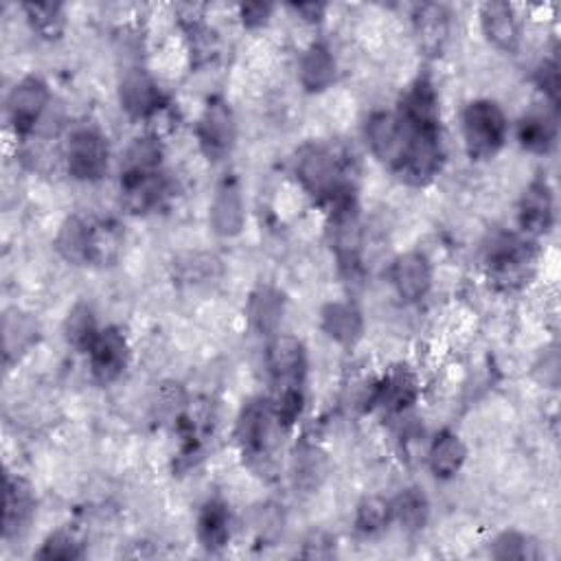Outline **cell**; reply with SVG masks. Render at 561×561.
Here are the masks:
<instances>
[{
    "instance_id": "6da1fadb",
    "label": "cell",
    "mask_w": 561,
    "mask_h": 561,
    "mask_svg": "<svg viewBox=\"0 0 561 561\" xmlns=\"http://www.w3.org/2000/svg\"><path fill=\"white\" fill-rule=\"evenodd\" d=\"M535 261H537L535 244L513 233L496 235L485 253L489 281L502 292H513L524 288L535 272Z\"/></svg>"
},
{
    "instance_id": "7a4b0ae2",
    "label": "cell",
    "mask_w": 561,
    "mask_h": 561,
    "mask_svg": "<svg viewBox=\"0 0 561 561\" xmlns=\"http://www.w3.org/2000/svg\"><path fill=\"white\" fill-rule=\"evenodd\" d=\"M296 175L305 190L318 198V200H329V203H340L349 196V186L342 180V167L338 156L325 147L309 143L301 147L296 154Z\"/></svg>"
},
{
    "instance_id": "3957f363",
    "label": "cell",
    "mask_w": 561,
    "mask_h": 561,
    "mask_svg": "<svg viewBox=\"0 0 561 561\" xmlns=\"http://www.w3.org/2000/svg\"><path fill=\"white\" fill-rule=\"evenodd\" d=\"M507 117L496 101L476 99L463 112V136L472 160L496 156L507 141Z\"/></svg>"
},
{
    "instance_id": "277c9868",
    "label": "cell",
    "mask_w": 561,
    "mask_h": 561,
    "mask_svg": "<svg viewBox=\"0 0 561 561\" xmlns=\"http://www.w3.org/2000/svg\"><path fill=\"white\" fill-rule=\"evenodd\" d=\"M398 119L406 136H439L441 134V110L439 97L428 77H419L411 84L402 97Z\"/></svg>"
},
{
    "instance_id": "5b68a950",
    "label": "cell",
    "mask_w": 561,
    "mask_h": 561,
    "mask_svg": "<svg viewBox=\"0 0 561 561\" xmlns=\"http://www.w3.org/2000/svg\"><path fill=\"white\" fill-rule=\"evenodd\" d=\"M110 162L108 138L90 125L77 127L66 147L69 173L82 182H97L106 175Z\"/></svg>"
},
{
    "instance_id": "8992f818",
    "label": "cell",
    "mask_w": 561,
    "mask_h": 561,
    "mask_svg": "<svg viewBox=\"0 0 561 561\" xmlns=\"http://www.w3.org/2000/svg\"><path fill=\"white\" fill-rule=\"evenodd\" d=\"M275 422L277 417L272 411V402L251 400L242 408L235 426V437L244 456H248L251 461H266L270 456Z\"/></svg>"
},
{
    "instance_id": "52a82bcc",
    "label": "cell",
    "mask_w": 561,
    "mask_h": 561,
    "mask_svg": "<svg viewBox=\"0 0 561 561\" xmlns=\"http://www.w3.org/2000/svg\"><path fill=\"white\" fill-rule=\"evenodd\" d=\"M51 93L40 77H25L19 82L8 97V119L16 134L27 136L40 123Z\"/></svg>"
},
{
    "instance_id": "ba28073f",
    "label": "cell",
    "mask_w": 561,
    "mask_h": 561,
    "mask_svg": "<svg viewBox=\"0 0 561 561\" xmlns=\"http://www.w3.org/2000/svg\"><path fill=\"white\" fill-rule=\"evenodd\" d=\"M235 117L224 99H211L198 121V143L209 160H222L235 145Z\"/></svg>"
},
{
    "instance_id": "9c48e42d",
    "label": "cell",
    "mask_w": 561,
    "mask_h": 561,
    "mask_svg": "<svg viewBox=\"0 0 561 561\" xmlns=\"http://www.w3.org/2000/svg\"><path fill=\"white\" fill-rule=\"evenodd\" d=\"M329 242L340 261L349 272L359 268L362 255V224L353 198H344L333 205V216L329 224Z\"/></svg>"
},
{
    "instance_id": "30bf717a",
    "label": "cell",
    "mask_w": 561,
    "mask_h": 561,
    "mask_svg": "<svg viewBox=\"0 0 561 561\" xmlns=\"http://www.w3.org/2000/svg\"><path fill=\"white\" fill-rule=\"evenodd\" d=\"M268 368L277 389H303L307 353L298 338L275 336L268 346Z\"/></svg>"
},
{
    "instance_id": "8fae6325",
    "label": "cell",
    "mask_w": 561,
    "mask_h": 561,
    "mask_svg": "<svg viewBox=\"0 0 561 561\" xmlns=\"http://www.w3.org/2000/svg\"><path fill=\"white\" fill-rule=\"evenodd\" d=\"M88 357H90L93 378L97 382L101 385L114 382L117 378H121V373L125 370L130 359V346L125 336L117 327L99 329L93 344L88 346Z\"/></svg>"
},
{
    "instance_id": "7c38bea8",
    "label": "cell",
    "mask_w": 561,
    "mask_h": 561,
    "mask_svg": "<svg viewBox=\"0 0 561 561\" xmlns=\"http://www.w3.org/2000/svg\"><path fill=\"white\" fill-rule=\"evenodd\" d=\"M366 138L373 154L378 156L380 162L389 164L395 171L400 169L406 151V134L402 130L398 114H391V112L370 114V119L366 121Z\"/></svg>"
},
{
    "instance_id": "4fadbf2b",
    "label": "cell",
    "mask_w": 561,
    "mask_h": 561,
    "mask_svg": "<svg viewBox=\"0 0 561 561\" xmlns=\"http://www.w3.org/2000/svg\"><path fill=\"white\" fill-rule=\"evenodd\" d=\"M552 218H554L552 190L544 178H537L522 194V200L517 207V222L528 237H539L550 231Z\"/></svg>"
},
{
    "instance_id": "5bb4252c",
    "label": "cell",
    "mask_w": 561,
    "mask_h": 561,
    "mask_svg": "<svg viewBox=\"0 0 561 561\" xmlns=\"http://www.w3.org/2000/svg\"><path fill=\"white\" fill-rule=\"evenodd\" d=\"M211 227L220 237H237L246 224V205L235 178H227L214 196Z\"/></svg>"
},
{
    "instance_id": "9a60e30c",
    "label": "cell",
    "mask_w": 561,
    "mask_h": 561,
    "mask_svg": "<svg viewBox=\"0 0 561 561\" xmlns=\"http://www.w3.org/2000/svg\"><path fill=\"white\" fill-rule=\"evenodd\" d=\"M391 281L402 301L417 303L430 292L432 285L430 261L422 253H406L395 259L391 268Z\"/></svg>"
},
{
    "instance_id": "2e32d148",
    "label": "cell",
    "mask_w": 561,
    "mask_h": 561,
    "mask_svg": "<svg viewBox=\"0 0 561 561\" xmlns=\"http://www.w3.org/2000/svg\"><path fill=\"white\" fill-rule=\"evenodd\" d=\"M119 99L121 108L134 119H147L162 108V95L158 86L141 69H132L123 75L119 84Z\"/></svg>"
},
{
    "instance_id": "e0dca14e",
    "label": "cell",
    "mask_w": 561,
    "mask_h": 561,
    "mask_svg": "<svg viewBox=\"0 0 561 561\" xmlns=\"http://www.w3.org/2000/svg\"><path fill=\"white\" fill-rule=\"evenodd\" d=\"M485 38L500 51L513 53L520 47V21L509 3H485L480 10Z\"/></svg>"
},
{
    "instance_id": "ac0fdd59",
    "label": "cell",
    "mask_w": 561,
    "mask_h": 561,
    "mask_svg": "<svg viewBox=\"0 0 561 561\" xmlns=\"http://www.w3.org/2000/svg\"><path fill=\"white\" fill-rule=\"evenodd\" d=\"M322 331L342 346H353L364 333L362 312L346 301H333L322 307Z\"/></svg>"
},
{
    "instance_id": "d6986e66",
    "label": "cell",
    "mask_w": 561,
    "mask_h": 561,
    "mask_svg": "<svg viewBox=\"0 0 561 561\" xmlns=\"http://www.w3.org/2000/svg\"><path fill=\"white\" fill-rule=\"evenodd\" d=\"M285 312V296L272 285H259L248 301L246 316L251 327L261 336H277Z\"/></svg>"
},
{
    "instance_id": "ffe728a7",
    "label": "cell",
    "mask_w": 561,
    "mask_h": 561,
    "mask_svg": "<svg viewBox=\"0 0 561 561\" xmlns=\"http://www.w3.org/2000/svg\"><path fill=\"white\" fill-rule=\"evenodd\" d=\"M36 511V498L27 480L8 476L5 483V511H3V535L10 539L19 535Z\"/></svg>"
},
{
    "instance_id": "44dd1931",
    "label": "cell",
    "mask_w": 561,
    "mask_h": 561,
    "mask_svg": "<svg viewBox=\"0 0 561 561\" xmlns=\"http://www.w3.org/2000/svg\"><path fill=\"white\" fill-rule=\"evenodd\" d=\"M417 395H419V385L415 373L408 366H398L378 387L376 404H380L389 413H404L417 402Z\"/></svg>"
},
{
    "instance_id": "7402d4cb",
    "label": "cell",
    "mask_w": 561,
    "mask_h": 561,
    "mask_svg": "<svg viewBox=\"0 0 561 561\" xmlns=\"http://www.w3.org/2000/svg\"><path fill=\"white\" fill-rule=\"evenodd\" d=\"M415 34L428 56H441L450 36V14L443 5H419L415 12Z\"/></svg>"
},
{
    "instance_id": "603a6c76",
    "label": "cell",
    "mask_w": 561,
    "mask_h": 561,
    "mask_svg": "<svg viewBox=\"0 0 561 561\" xmlns=\"http://www.w3.org/2000/svg\"><path fill=\"white\" fill-rule=\"evenodd\" d=\"M298 80L307 93H322L336 82V60L329 47L318 42L301 56Z\"/></svg>"
},
{
    "instance_id": "cb8c5ba5",
    "label": "cell",
    "mask_w": 561,
    "mask_h": 561,
    "mask_svg": "<svg viewBox=\"0 0 561 561\" xmlns=\"http://www.w3.org/2000/svg\"><path fill=\"white\" fill-rule=\"evenodd\" d=\"M125 242V233L119 222L114 220H97L90 222V233H88V264L106 268L117 264L121 257Z\"/></svg>"
},
{
    "instance_id": "d4e9b609",
    "label": "cell",
    "mask_w": 561,
    "mask_h": 561,
    "mask_svg": "<svg viewBox=\"0 0 561 561\" xmlns=\"http://www.w3.org/2000/svg\"><path fill=\"white\" fill-rule=\"evenodd\" d=\"M198 539L205 550L220 552L231 539V513L222 500H209L198 517Z\"/></svg>"
},
{
    "instance_id": "484cf974",
    "label": "cell",
    "mask_w": 561,
    "mask_h": 561,
    "mask_svg": "<svg viewBox=\"0 0 561 561\" xmlns=\"http://www.w3.org/2000/svg\"><path fill=\"white\" fill-rule=\"evenodd\" d=\"M520 145L533 154H546L557 138V119L550 110H530L522 117L517 127Z\"/></svg>"
},
{
    "instance_id": "4316f807",
    "label": "cell",
    "mask_w": 561,
    "mask_h": 561,
    "mask_svg": "<svg viewBox=\"0 0 561 561\" xmlns=\"http://www.w3.org/2000/svg\"><path fill=\"white\" fill-rule=\"evenodd\" d=\"M465 459H467V450H465L461 437L450 430H443L441 435H437L430 446V452H428V463L437 478L456 476L461 472Z\"/></svg>"
},
{
    "instance_id": "83f0119b",
    "label": "cell",
    "mask_w": 561,
    "mask_h": 561,
    "mask_svg": "<svg viewBox=\"0 0 561 561\" xmlns=\"http://www.w3.org/2000/svg\"><path fill=\"white\" fill-rule=\"evenodd\" d=\"M88 233L90 222H84L77 216L66 218L56 237V248L60 257L73 266L88 264Z\"/></svg>"
},
{
    "instance_id": "f1b7e54d",
    "label": "cell",
    "mask_w": 561,
    "mask_h": 561,
    "mask_svg": "<svg viewBox=\"0 0 561 561\" xmlns=\"http://www.w3.org/2000/svg\"><path fill=\"white\" fill-rule=\"evenodd\" d=\"M162 162V147L156 136L134 138L121 160V175L158 173Z\"/></svg>"
},
{
    "instance_id": "f546056e",
    "label": "cell",
    "mask_w": 561,
    "mask_h": 561,
    "mask_svg": "<svg viewBox=\"0 0 561 561\" xmlns=\"http://www.w3.org/2000/svg\"><path fill=\"white\" fill-rule=\"evenodd\" d=\"M393 502V517L411 533L422 530L430 517V502L419 487L404 489Z\"/></svg>"
},
{
    "instance_id": "4dcf8cb0",
    "label": "cell",
    "mask_w": 561,
    "mask_h": 561,
    "mask_svg": "<svg viewBox=\"0 0 561 561\" xmlns=\"http://www.w3.org/2000/svg\"><path fill=\"white\" fill-rule=\"evenodd\" d=\"M27 23L42 40H58L66 29L64 8L60 3H25Z\"/></svg>"
},
{
    "instance_id": "1f68e13d",
    "label": "cell",
    "mask_w": 561,
    "mask_h": 561,
    "mask_svg": "<svg viewBox=\"0 0 561 561\" xmlns=\"http://www.w3.org/2000/svg\"><path fill=\"white\" fill-rule=\"evenodd\" d=\"M491 554L500 561H537L544 557L541 546L520 530H504L496 537Z\"/></svg>"
},
{
    "instance_id": "d6a6232c",
    "label": "cell",
    "mask_w": 561,
    "mask_h": 561,
    "mask_svg": "<svg viewBox=\"0 0 561 561\" xmlns=\"http://www.w3.org/2000/svg\"><path fill=\"white\" fill-rule=\"evenodd\" d=\"M393 520V502L382 496H368L357 504L355 528L364 535L385 530Z\"/></svg>"
},
{
    "instance_id": "836d02e7",
    "label": "cell",
    "mask_w": 561,
    "mask_h": 561,
    "mask_svg": "<svg viewBox=\"0 0 561 561\" xmlns=\"http://www.w3.org/2000/svg\"><path fill=\"white\" fill-rule=\"evenodd\" d=\"M64 333H66L69 344H73V346L80 349V351H88V346L93 344L95 336L99 333L93 309H90L88 305H84V303L75 305V307L69 312V316H66Z\"/></svg>"
},
{
    "instance_id": "e575fe53",
    "label": "cell",
    "mask_w": 561,
    "mask_h": 561,
    "mask_svg": "<svg viewBox=\"0 0 561 561\" xmlns=\"http://www.w3.org/2000/svg\"><path fill=\"white\" fill-rule=\"evenodd\" d=\"M36 557L45 561H73L84 557V541L75 530L60 528L45 539Z\"/></svg>"
},
{
    "instance_id": "d590c367",
    "label": "cell",
    "mask_w": 561,
    "mask_h": 561,
    "mask_svg": "<svg viewBox=\"0 0 561 561\" xmlns=\"http://www.w3.org/2000/svg\"><path fill=\"white\" fill-rule=\"evenodd\" d=\"M325 476V459L316 448H303L294 459V478L296 487L307 491L316 489Z\"/></svg>"
},
{
    "instance_id": "8d00e7d4",
    "label": "cell",
    "mask_w": 561,
    "mask_h": 561,
    "mask_svg": "<svg viewBox=\"0 0 561 561\" xmlns=\"http://www.w3.org/2000/svg\"><path fill=\"white\" fill-rule=\"evenodd\" d=\"M3 331H5V355L10 359L14 353L27 349V344L34 340L36 325L16 309V312H8Z\"/></svg>"
},
{
    "instance_id": "74e56055",
    "label": "cell",
    "mask_w": 561,
    "mask_h": 561,
    "mask_svg": "<svg viewBox=\"0 0 561 561\" xmlns=\"http://www.w3.org/2000/svg\"><path fill=\"white\" fill-rule=\"evenodd\" d=\"M305 395L303 389H277L272 411L277 417V424L283 428H290L303 413Z\"/></svg>"
},
{
    "instance_id": "f35d334b",
    "label": "cell",
    "mask_w": 561,
    "mask_h": 561,
    "mask_svg": "<svg viewBox=\"0 0 561 561\" xmlns=\"http://www.w3.org/2000/svg\"><path fill=\"white\" fill-rule=\"evenodd\" d=\"M218 259L207 257V255H192L180 266V277L186 283H200V281H209L216 277L218 270Z\"/></svg>"
},
{
    "instance_id": "ab89813d",
    "label": "cell",
    "mask_w": 561,
    "mask_h": 561,
    "mask_svg": "<svg viewBox=\"0 0 561 561\" xmlns=\"http://www.w3.org/2000/svg\"><path fill=\"white\" fill-rule=\"evenodd\" d=\"M301 554L307 559H331L336 554V537L325 530H314L303 541Z\"/></svg>"
},
{
    "instance_id": "60d3db41",
    "label": "cell",
    "mask_w": 561,
    "mask_h": 561,
    "mask_svg": "<svg viewBox=\"0 0 561 561\" xmlns=\"http://www.w3.org/2000/svg\"><path fill=\"white\" fill-rule=\"evenodd\" d=\"M537 84L548 95L552 103L559 101V66L554 60H548L537 71Z\"/></svg>"
},
{
    "instance_id": "b9f144b4",
    "label": "cell",
    "mask_w": 561,
    "mask_h": 561,
    "mask_svg": "<svg viewBox=\"0 0 561 561\" xmlns=\"http://www.w3.org/2000/svg\"><path fill=\"white\" fill-rule=\"evenodd\" d=\"M242 23L251 29L264 27L272 14V5L266 3H251V5H242Z\"/></svg>"
},
{
    "instance_id": "7bdbcfd3",
    "label": "cell",
    "mask_w": 561,
    "mask_h": 561,
    "mask_svg": "<svg viewBox=\"0 0 561 561\" xmlns=\"http://www.w3.org/2000/svg\"><path fill=\"white\" fill-rule=\"evenodd\" d=\"M294 10H296L305 21H309V23H318V21L322 19V14H325V5H316V3L296 5Z\"/></svg>"
}]
</instances>
